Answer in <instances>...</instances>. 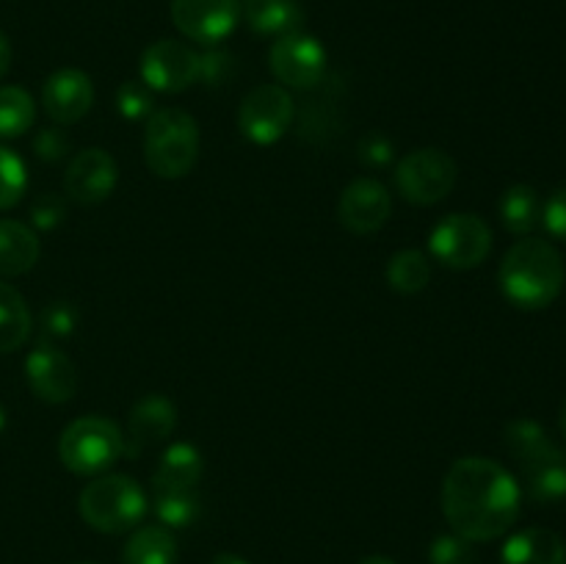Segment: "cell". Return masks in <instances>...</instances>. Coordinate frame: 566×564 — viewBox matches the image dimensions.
I'll return each mask as SVG.
<instances>
[{"instance_id": "cell-1", "label": "cell", "mask_w": 566, "mask_h": 564, "mask_svg": "<svg viewBox=\"0 0 566 564\" xmlns=\"http://www.w3.org/2000/svg\"><path fill=\"white\" fill-rule=\"evenodd\" d=\"M523 487L490 457H462L442 481V512L453 534L470 542H492L520 518Z\"/></svg>"}, {"instance_id": "cell-2", "label": "cell", "mask_w": 566, "mask_h": 564, "mask_svg": "<svg viewBox=\"0 0 566 564\" xmlns=\"http://www.w3.org/2000/svg\"><path fill=\"white\" fill-rule=\"evenodd\" d=\"M501 293L520 310H545L562 296L566 269L553 243L523 238L514 243L497 269Z\"/></svg>"}, {"instance_id": "cell-3", "label": "cell", "mask_w": 566, "mask_h": 564, "mask_svg": "<svg viewBox=\"0 0 566 564\" xmlns=\"http://www.w3.org/2000/svg\"><path fill=\"white\" fill-rule=\"evenodd\" d=\"M506 448L523 470L525 492L536 503L566 498V451L547 437L536 420L517 418L506 426Z\"/></svg>"}, {"instance_id": "cell-4", "label": "cell", "mask_w": 566, "mask_h": 564, "mask_svg": "<svg viewBox=\"0 0 566 564\" xmlns=\"http://www.w3.org/2000/svg\"><path fill=\"white\" fill-rule=\"evenodd\" d=\"M149 498L133 476H94L77 498V512L99 534H127L147 518Z\"/></svg>"}, {"instance_id": "cell-5", "label": "cell", "mask_w": 566, "mask_h": 564, "mask_svg": "<svg viewBox=\"0 0 566 564\" xmlns=\"http://www.w3.org/2000/svg\"><path fill=\"white\" fill-rule=\"evenodd\" d=\"M199 158V125L182 108H155L144 122V160L164 180H180Z\"/></svg>"}, {"instance_id": "cell-6", "label": "cell", "mask_w": 566, "mask_h": 564, "mask_svg": "<svg viewBox=\"0 0 566 564\" xmlns=\"http://www.w3.org/2000/svg\"><path fill=\"white\" fill-rule=\"evenodd\" d=\"M125 453V431L103 415L72 420L59 437V459L75 476H103Z\"/></svg>"}, {"instance_id": "cell-7", "label": "cell", "mask_w": 566, "mask_h": 564, "mask_svg": "<svg viewBox=\"0 0 566 564\" xmlns=\"http://www.w3.org/2000/svg\"><path fill=\"white\" fill-rule=\"evenodd\" d=\"M429 249L446 269L468 271L484 263L492 252V230L475 213H448L434 224Z\"/></svg>"}, {"instance_id": "cell-8", "label": "cell", "mask_w": 566, "mask_h": 564, "mask_svg": "<svg viewBox=\"0 0 566 564\" xmlns=\"http://www.w3.org/2000/svg\"><path fill=\"white\" fill-rule=\"evenodd\" d=\"M459 166L446 149L420 147L396 164V188L407 202L437 205L453 191Z\"/></svg>"}, {"instance_id": "cell-9", "label": "cell", "mask_w": 566, "mask_h": 564, "mask_svg": "<svg viewBox=\"0 0 566 564\" xmlns=\"http://www.w3.org/2000/svg\"><path fill=\"white\" fill-rule=\"evenodd\" d=\"M293 116H296V103L280 83L254 86L238 105V127L258 147H271L280 142L291 130Z\"/></svg>"}, {"instance_id": "cell-10", "label": "cell", "mask_w": 566, "mask_h": 564, "mask_svg": "<svg viewBox=\"0 0 566 564\" xmlns=\"http://www.w3.org/2000/svg\"><path fill=\"white\" fill-rule=\"evenodd\" d=\"M269 66L280 86L315 88L326 75V48L310 33L291 31L271 44Z\"/></svg>"}, {"instance_id": "cell-11", "label": "cell", "mask_w": 566, "mask_h": 564, "mask_svg": "<svg viewBox=\"0 0 566 564\" xmlns=\"http://www.w3.org/2000/svg\"><path fill=\"white\" fill-rule=\"evenodd\" d=\"M241 20V0H171V22L191 42L216 48Z\"/></svg>"}, {"instance_id": "cell-12", "label": "cell", "mask_w": 566, "mask_h": 564, "mask_svg": "<svg viewBox=\"0 0 566 564\" xmlns=\"http://www.w3.org/2000/svg\"><path fill=\"white\" fill-rule=\"evenodd\" d=\"M142 81L160 94L186 92L199 81V53L175 39L153 42L142 53Z\"/></svg>"}, {"instance_id": "cell-13", "label": "cell", "mask_w": 566, "mask_h": 564, "mask_svg": "<svg viewBox=\"0 0 566 564\" xmlns=\"http://www.w3.org/2000/svg\"><path fill=\"white\" fill-rule=\"evenodd\" d=\"M25 379L33 396L48 404H66L77 390L75 363L48 341H39L25 357Z\"/></svg>"}, {"instance_id": "cell-14", "label": "cell", "mask_w": 566, "mask_h": 564, "mask_svg": "<svg viewBox=\"0 0 566 564\" xmlns=\"http://www.w3.org/2000/svg\"><path fill=\"white\" fill-rule=\"evenodd\" d=\"M119 169H116L114 155L103 147L81 149L70 160L64 171V194L66 199L77 205H99L114 194Z\"/></svg>"}, {"instance_id": "cell-15", "label": "cell", "mask_w": 566, "mask_h": 564, "mask_svg": "<svg viewBox=\"0 0 566 564\" xmlns=\"http://www.w3.org/2000/svg\"><path fill=\"white\" fill-rule=\"evenodd\" d=\"M392 213V197L387 186H381L374 177H357L343 188L337 216L340 224L354 236H370L387 224Z\"/></svg>"}, {"instance_id": "cell-16", "label": "cell", "mask_w": 566, "mask_h": 564, "mask_svg": "<svg viewBox=\"0 0 566 564\" xmlns=\"http://www.w3.org/2000/svg\"><path fill=\"white\" fill-rule=\"evenodd\" d=\"M94 83L83 70L66 66L53 72L42 86V108L55 125H75L92 111Z\"/></svg>"}, {"instance_id": "cell-17", "label": "cell", "mask_w": 566, "mask_h": 564, "mask_svg": "<svg viewBox=\"0 0 566 564\" xmlns=\"http://www.w3.org/2000/svg\"><path fill=\"white\" fill-rule=\"evenodd\" d=\"M177 429V407L171 398L160 393H149L127 415V442H133L130 451H138L142 446H155L171 437Z\"/></svg>"}, {"instance_id": "cell-18", "label": "cell", "mask_w": 566, "mask_h": 564, "mask_svg": "<svg viewBox=\"0 0 566 564\" xmlns=\"http://www.w3.org/2000/svg\"><path fill=\"white\" fill-rule=\"evenodd\" d=\"M205 462L202 453L191 442H171L160 457L158 468L153 476V492H180V490H197L202 481Z\"/></svg>"}, {"instance_id": "cell-19", "label": "cell", "mask_w": 566, "mask_h": 564, "mask_svg": "<svg viewBox=\"0 0 566 564\" xmlns=\"http://www.w3.org/2000/svg\"><path fill=\"white\" fill-rule=\"evenodd\" d=\"M501 564H566V545L551 529H523L506 540Z\"/></svg>"}, {"instance_id": "cell-20", "label": "cell", "mask_w": 566, "mask_h": 564, "mask_svg": "<svg viewBox=\"0 0 566 564\" xmlns=\"http://www.w3.org/2000/svg\"><path fill=\"white\" fill-rule=\"evenodd\" d=\"M241 17L260 36H285L302 31L304 0H241Z\"/></svg>"}, {"instance_id": "cell-21", "label": "cell", "mask_w": 566, "mask_h": 564, "mask_svg": "<svg viewBox=\"0 0 566 564\" xmlns=\"http://www.w3.org/2000/svg\"><path fill=\"white\" fill-rule=\"evenodd\" d=\"M42 243L33 227L17 219H0V276L28 274L39 263Z\"/></svg>"}, {"instance_id": "cell-22", "label": "cell", "mask_w": 566, "mask_h": 564, "mask_svg": "<svg viewBox=\"0 0 566 564\" xmlns=\"http://www.w3.org/2000/svg\"><path fill=\"white\" fill-rule=\"evenodd\" d=\"M33 330V315L25 296L14 285L0 280V354H11L25 346Z\"/></svg>"}, {"instance_id": "cell-23", "label": "cell", "mask_w": 566, "mask_h": 564, "mask_svg": "<svg viewBox=\"0 0 566 564\" xmlns=\"http://www.w3.org/2000/svg\"><path fill=\"white\" fill-rule=\"evenodd\" d=\"M122 564H177V540L166 525H142L130 534Z\"/></svg>"}, {"instance_id": "cell-24", "label": "cell", "mask_w": 566, "mask_h": 564, "mask_svg": "<svg viewBox=\"0 0 566 564\" xmlns=\"http://www.w3.org/2000/svg\"><path fill=\"white\" fill-rule=\"evenodd\" d=\"M497 208H501L503 227L512 236H528L542 224V199L534 186L517 182V186L506 188Z\"/></svg>"}, {"instance_id": "cell-25", "label": "cell", "mask_w": 566, "mask_h": 564, "mask_svg": "<svg viewBox=\"0 0 566 564\" xmlns=\"http://www.w3.org/2000/svg\"><path fill=\"white\" fill-rule=\"evenodd\" d=\"M387 282L398 293H420L431 280V263L420 249H401L390 258L385 269Z\"/></svg>"}, {"instance_id": "cell-26", "label": "cell", "mask_w": 566, "mask_h": 564, "mask_svg": "<svg viewBox=\"0 0 566 564\" xmlns=\"http://www.w3.org/2000/svg\"><path fill=\"white\" fill-rule=\"evenodd\" d=\"M36 122V100L22 86H0V138L25 136Z\"/></svg>"}, {"instance_id": "cell-27", "label": "cell", "mask_w": 566, "mask_h": 564, "mask_svg": "<svg viewBox=\"0 0 566 564\" xmlns=\"http://www.w3.org/2000/svg\"><path fill=\"white\" fill-rule=\"evenodd\" d=\"M153 509L158 514L160 525H166V529H188L199 520L202 501H199L197 490L153 492Z\"/></svg>"}, {"instance_id": "cell-28", "label": "cell", "mask_w": 566, "mask_h": 564, "mask_svg": "<svg viewBox=\"0 0 566 564\" xmlns=\"http://www.w3.org/2000/svg\"><path fill=\"white\" fill-rule=\"evenodd\" d=\"M28 188V169L14 149L0 144V210L14 208Z\"/></svg>"}, {"instance_id": "cell-29", "label": "cell", "mask_w": 566, "mask_h": 564, "mask_svg": "<svg viewBox=\"0 0 566 564\" xmlns=\"http://www.w3.org/2000/svg\"><path fill=\"white\" fill-rule=\"evenodd\" d=\"M116 111L130 122H147L155 111V92L142 77L125 81L116 88Z\"/></svg>"}, {"instance_id": "cell-30", "label": "cell", "mask_w": 566, "mask_h": 564, "mask_svg": "<svg viewBox=\"0 0 566 564\" xmlns=\"http://www.w3.org/2000/svg\"><path fill=\"white\" fill-rule=\"evenodd\" d=\"M39 326H42V341H66L77 326V310L72 302H50L39 315Z\"/></svg>"}, {"instance_id": "cell-31", "label": "cell", "mask_w": 566, "mask_h": 564, "mask_svg": "<svg viewBox=\"0 0 566 564\" xmlns=\"http://www.w3.org/2000/svg\"><path fill=\"white\" fill-rule=\"evenodd\" d=\"M473 542L459 534H440L429 545V564H473Z\"/></svg>"}, {"instance_id": "cell-32", "label": "cell", "mask_w": 566, "mask_h": 564, "mask_svg": "<svg viewBox=\"0 0 566 564\" xmlns=\"http://www.w3.org/2000/svg\"><path fill=\"white\" fill-rule=\"evenodd\" d=\"M31 219L39 230H55L66 219V199L61 194H42L33 202Z\"/></svg>"}, {"instance_id": "cell-33", "label": "cell", "mask_w": 566, "mask_h": 564, "mask_svg": "<svg viewBox=\"0 0 566 564\" xmlns=\"http://www.w3.org/2000/svg\"><path fill=\"white\" fill-rule=\"evenodd\" d=\"M542 224L558 241H566V186L553 191L542 205Z\"/></svg>"}, {"instance_id": "cell-34", "label": "cell", "mask_w": 566, "mask_h": 564, "mask_svg": "<svg viewBox=\"0 0 566 564\" xmlns=\"http://www.w3.org/2000/svg\"><path fill=\"white\" fill-rule=\"evenodd\" d=\"M232 70V55L224 50H208V53L199 55V81H205L208 86H219L227 81Z\"/></svg>"}, {"instance_id": "cell-35", "label": "cell", "mask_w": 566, "mask_h": 564, "mask_svg": "<svg viewBox=\"0 0 566 564\" xmlns=\"http://www.w3.org/2000/svg\"><path fill=\"white\" fill-rule=\"evenodd\" d=\"M33 149H36V155L42 160L55 164V160L64 158L66 149H70V138L61 133V127H44V130H39V136L33 138Z\"/></svg>"}, {"instance_id": "cell-36", "label": "cell", "mask_w": 566, "mask_h": 564, "mask_svg": "<svg viewBox=\"0 0 566 564\" xmlns=\"http://www.w3.org/2000/svg\"><path fill=\"white\" fill-rule=\"evenodd\" d=\"M365 144H370V147H374V149H370V155H363L365 164L381 166V164H387V160L392 158V147L385 142V138L370 136V138H365Z\"/></svg>"}, {"instance_id": "cell-37", "label": "cell", "mask_w": 566, "mask_h": 564, "mask_svg": "<svg viewBox=\"0 0 566 564\" xmlns=\"http://www.w3.org/2000/svg\"><path fill=\"white\" fill-rule=\"evenodd\" d=\"M9 66H11V42L6 39V33L0 31V77L9 72Z\"/></svg>"}, {"instance_id": "cell-38", "label": "cell", "mask_w": 566, "mask_h": 564, "mask_svg": "<svg viewBox=\"0 0 566 564\" xmlns=\"http://www.w3.org/2000/svg\"><path fill=\"white\" fill-rule=\"evenodd\" d=\"M210 564H249V562L247 558L235 556V553H221V556H216Z\"/></svg>"}, {"instance_id": "cell-39", "label": "cell", "mask_w": 566, "mask_h": 564, "mask_svg": "<svg viewBox=\"0 0 566 564\" xmlns=\"http://www.w3.org/2000/svg\"><path fill=\"white\" fill-rule=\"evenodd\" d=\"M359 564H396L390 556H365Z\"/></svg>"}, {"instance_id": "cell-40", "label": "cell", "mask_w": 566, "mask_h": 564, "mask_svg": "<svg viewBox=\"0 0 566 564\" xmlns=\"http://www.w3.org/2000/svg\"><path fill=\"white\" fill-rule=\"evenodd\" d=\"M558 426H562V435L566 437V401L562 404V415H558Z\"/></svg>"}, {"instance_id": "cell-41", "label": "cell", "mask_w": 566, "mask_h": 564, "mask_svg": "<svg viewBox=\"0 0 566 564\" xmlns=\"http://www.w3.org/2000/svg\"><path fill=\"white\" fill-rule=\"evenodd\" d=\"M6 429V409H3V404H0V431Z\"/></svg>"}]
</instances>
